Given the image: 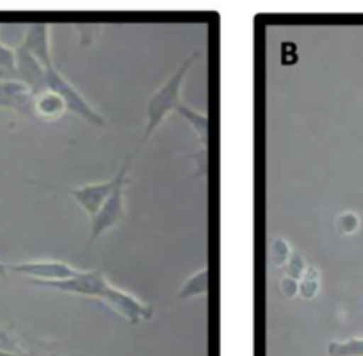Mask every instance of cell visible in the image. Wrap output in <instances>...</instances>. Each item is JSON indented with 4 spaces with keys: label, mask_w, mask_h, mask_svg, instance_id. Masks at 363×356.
I'll list each match as a JSON object with an SVG mask.
<instances>
[{
    "label": "cell",
    "mask_w": 363,
    "mask_h": 356,
    "mask_svg": "<svg viewBox=\"0 0 363 356\" xmlns=\"http://www.w3.org/2000/svg\"><path fill=\"white\" fill-rule=\"evenodd\" d=\"M26 356H65L62 352L55 351L52 344L43 340H29L26 347Z\"/></svg>",
    "instance_id": "cell-20"
},
{
    "label": "cell",
    "mask_w": 363,
    "mask_h": 356,
    "mask_svg": "<svg viewBox=\"0 0 363 356\" xmlns=\"http://www.w3.org/2000/svg\"><path fill=\"white\" fill-rule=\"evenodd\" d=\"M8 264H4V262H0V278H6V274H8Z\"/></svg>",
    "instance_id": "cell-23"
},
{
    "label": "cell",
    "mask_w": 363,
    "mask_h": 356,
    "mask_svg": "<svg viewBox=\"0 0 363 356\" xmlns=\"http://www.w3.org/2000/svg\"><path fill=\"white\" fill-rule=\"evenodd\" d=\"M8 269L11 273L22 274L27 280L36 282H57L72 278L79 274L80 269H75L73 265L61 260H34V262H20V264H8Z\"/></svg>",
    "instance_id": "cell-7"
},
{
    "label": "cell",
    "mask_w": 363,
    "mask_h": 356,
    "mask_svg": "<svg viewBox=\"0 0 363 356\" xmlns=\"http://www.w3.org/2000/svg\"><path fill=\"white\" fill-rule=\"evenodd\" d=\"M68 113L66 102L59 93L52 91V89H45V91L38 93L33 96V118L40 121H47V123H54V121L61 120L65 114Z\"/></svg>",
    "instance_id": "cell-11"
},
{
    "label": "cell",
    "mask_w": 363,
    "mask_h": 356,
    "mask_svg": "<svg viewBox=\"0 0 363 356\" xmlns=\"http://www.w3.org/2000/svg\"><path fill=\"white\" fill-rule=\"evenodd\" d=\"M278 292L285 299H294L296 296H299V282L289 277L280 278V282H278Z\"/></svg>",
    "instance_id": "cell-21"
},
{
    "label": "cell",
    "mask_w": 363,
    "mask_h": 356,
    "mask_svg": "<svg viewBox=\"0 0 363 356\" xmlns=\"http://www.w3.org/2000/svg\"><path fill=\"white\" fill-rule=\"evenodd\" d=\"M319 278H320L319 269H317L315 265H310L305 277L299 280V296H301L303 299H313L317 294H319V289H320Z\"/></svg>",
    "instance_id": "cell-16"
},
{
    "label": "cell",
    "mask_w": 363,
    "mask_h": 356,
    "mask_svg": "<svg viewBox=\"0 0 363 356\" xmlns=\"http://www.w3.org/2000/svg\"><path fill=\"white\" fill-rule=\"evenodd\" d=\"M47 87L62 96V100L66 102V107H68V113H73L75 116L82 118L84 121L91 123L93 127H106L107 125L106 118L87 102L86 96L55 66L47 69Z\"/></svg>",
    "instance_id": "cell-3"
},
{
    "label": "cell",
    "mask_w": 363,
    "mask_h": 356,
    "mask_svg": "<svg viewBox=\"0 0 363 356\" xmlns=\"http://www.w3.org/2000/svg\"><path fill=\"white\" fill-rule=\"evenodd\" d=\"M0 349L9 352H16V355H26V347L20 342L18 335L13 333L9 328L0 326Z\"/></svg>",
    "instance_id": "cell-18"
},
{
    "label": "cell",
    "mask_w": 363,
    "mask_h": 356,
    "mask_svg": "<svg viewBox=\"0 0 363 356\" xmlns=\"http://www.w3.org/2000/svg\"><path fill=\"white\" fill-rule=\"evenodd\" d=\"M0 68L11 69L16 73V48L0 43Z\"/></svg>",
    "instance_id": "cell-22"
},
{
    "label": "cell",
    "mask_w": 363,
    "mask_h": 356,
    "mask_svg": "<svg viewBox=\"0 0 363 356\" xmlns=\"http://www.w3.org/2000/svg\"><path fill=\"white\" fill-rule=\"evenodd\" d=\"M330 356H363V338H347V340H331L328 344Z\"/></svg>",
    "instance_id": "cell-14"
},
{
    "label": "cell",
    "mask_w": 363,
    "mask_h": 356,
    "mask_svg": "<svg viewBox=\"0 0 363 356\" xmlns=\"http://www.w3.org/2000/svg\"><path fill=\"white\" fill-rule=\"evenodd\" d=\"M30 184L38 187H43V189L50 191H59V193L66 194V196L73 198V200L79 204V207L86 212L87 216L95 218L99 214V211L102 208V205L106 204L107 198L111 196V193L114 191V187L118 186V174L107 182H96V184H87V186H77V187H65V186H52V184H41L36 180H29Z\"/></svg>",
    "instance_id": "cell-4"
},
{
    "label": "cell",
    "mask_w": 363,
    "mask_h": 356,
    "mask_svg": "<svg viewBox=\"0 0 363 356\" xmlns=\"http://www.w3.org/2000/svg\"><path fill=\"white\" fill-rule=\"evenodd\" d=\"M128 169H130V157L123 160L121 167L118 169V186L107 198L106 204L99 211L95 218H91V233H89V244L96 243L100 237L106 232L113 230L120 223L125 221L127 218V198H125V191H127L128 184Z\"/></svg>",
    "instance_id": "cell-2"
},
{
    "label": "cell",
    "mask_w": 363,
    "mask_h": 356,
    "mask_svg": "<svg viewBox=\"0 0 363 356\" xmlns=\"http://www.w3.org/2000/svg\"><path fill=\"white\" fill-rule=\"evenodd\" d=\"M0 356H26V355H16V352H9V351H4V349H0Z\"/></svg>",
    "instance_id": "cell-24"
},
{
    "label": "cell",
    "mask_w": 363,
    "mask_h": 356,
    "mask_svg": "<svg viewBox=\"0 0 363 356\" xmlns=\"http://www.w3.org/2000/svg\"><path fill=\"white\" fill-rule=\"evenodd\" d=\"M208 291V269L203 267V269L196 271V273L191 274L182 287L177 291V296L174 298L178 301H189V299L201 298V296L207 294Z\"/></svg>",
    "instance_id": "cell-13"
},
{
    "label": "cell",
    "mask_w": 363,
    "mask_h": 356,
    "mask_svg": "<svg viewBox=\"0 0 363 356\" xmlns=\"http://www.w3.org/2000/svg\"><path fill=\"white\" fill-rule=\"evenodd\" d=\"M201 57L200 50H193L187 55L184 61L178 65V68L164 80L162 86L152 93L146 104V125L145 132H143L141 146L148 143V139L155 134L157 128L162 125L166 116L177 111V107L182 104V87H184V80H186L187 73L191 72L198 59Z\"/></svg>",
    "instance_id": "cell-1"
},
{
    "label": "cell",
    "mask_w": 363,
    "mask_h": 356,
    "mask_svg": "<svg viewBox=\"0 0 363 356\" xmlns=\"http://www.w3.org/2000/svg\"><path fill=\"white\" fill-rule=\"evenodd\" d=\"M0 109H9L33 118V95L20 80L0 82Z\"/></svg>",
    "instance_id": "cell-10"
},
{
    "label": "cell",
    "mask_w": 363,
    "mask_h": 356,
    "mask_svg": "<svg viewBox=\"0 0 363 356\" xmlns=\"http://www.w3.org/2000/svg\"><path fill=\"white\" fill-rule=\"evenodd\" d=\"M308 267H310V265H308V262L305 260V257H303L299 251H294V253L291 255V258H289L287 264H285V267H284L285 277L294 278V280L299 282L306 274Z\"/></svg>",
    "instance_id": "cell-17"
},
{
    "label": "cell",
    "mask_w": 363,
    "mask_h": 356,
    "mask_svg": "<svg viewBox=\"0 0 363 356\" xmlns=\"http://www.w3.org/2000/svg\"><path fill=\"white\" fill-rule=\"evenodd\" d=\"M33 57H36L45 68H54V57L50 48V26L48 23H29L23 34V41L18 45Z\"/></svg>",
    "instance_id": "cell-9"
},
{
    "label": "cell",
    "mask_w": 363,
    "mask_h": 356,
    "mask_svg": "<svg viewBox=\"0 0 363 356\" xmlns=\"http://www.w3.org/2000/svg\"><path fill=\"white\" fill-rule=\"evenodd\" d=\"M335 228H337V232L340 235H352L359 228V218L354 212H344V214H340L337 218Z\"/></svg>",
    "instance_id": "cell-19"
},
{
    "label": "cell",
    "mask_w": 363,
    "mask_h": 356,
    "mask_svg": "<svg viewBox=\"0 0 363 356\" xmlns=\"http://www.w3.org/2000/svg\"><path fill=\"white\" fill-rule=\"evenodd\" d=\"M292 253L294 251H292L287 239H284V237H274L271 243V250H269V260H271L272 265H277V267H285V264H287Z\"/></svg>",
    "instance_id": "cell-15"
},
{
    "label": "cell",
    "mask_w": 363,
    "mask_h": 356,
    "mask_svg": "<svg viewBox=\"0 0 363 356\" xmlns=\"http://www.w3.org/2000/svg\"><path fill=\"white\" fill-rule=\"evenodd\" d=\"M29 282L34 285H40V287H48L54 289V291L65 292V294H75L96 299L102 298L104 291L109 285L107 278L100 271H79V274H75V277L57 282Z\"/></svg>",
    "instance_id": "cell-5"
},
{
    "label": "cell",
    "mask_w": 363,
    "mask_h": 356,
    "mask_svg": "<svg viewBox=\"0 0 363 356\" xmlns=\"http://www.w3.org/2000/svg\"><path fill=\"white\" fill-rule=\"evenodd\" d=\"M100 301L106 303L111 310L120 313L130 324H139L143 321H150L153 317V313H155L152 305L141 301V299L132 296L130 292L123 291V289L114 287L113 284L107 285Z\"/></svg>",
    "instance_id": "cell-6"
},
{
    "label": "cell",
    "mask_w": 363,
    "mask_h": 356,
    "mask_svg": "<svg viewBox=\"0 0 363 356\" xmlns=\"http://www.w3.org/2000/svg\"><path fill=\"white\" fill-rule=\"evenodd\" d=\"M16 80L27 86L33 96L47 89V68L20 47H16Z\"/></svg>",
    "instance_id": "cell-8"
},
{
    "label": "cell",
    "mask_w": 363,
    "mask_h": 356,
    "mask_svg": "<svg viewBox=\"0 0 363 356\" xmlns=\"http://www.w3.org/2000/svg\"><path fill=\"white\" fill-rule=\"evenodd\" d=\"M174 113H177L182 120L189 125V128L194 132V138L198 139V143H200L203 148H207V143H208V116L207 114L193 109V107H189L187 104H184V102L177 107V111H174Z\"/></svg>",
    "instance_id": "cell-12"
}]
</instances>
